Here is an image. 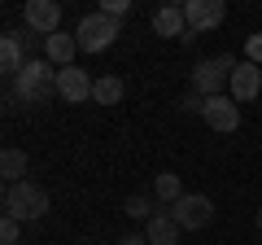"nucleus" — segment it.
Here are the masks:
<instances>
[{
	"label": "nucleus",
	"instance_id": "nucleus-13",
	"mask_svg": "<svg viewBox=\"0 0 262 245\" xmlns=\"http://www.w3.org/2000/svg\"><path fill=\"white\" fill-rule=\"evenodd\" d=\"M153 35H162V39H184V35H188L184 5H162V9L153 13Z\"/></svg>",
	"mask_w": 262,
	"mask_h": 245
},
{
	"label": "nucleus",
	"instance_id": "nucleus-17",
	"mask_svg": "<svg viewBox=\"0 0 262 245\" xmlns=\"http://www.w3.org/2000/svg\"><path fill=\"white\" fill-rule=\"evenodd\" d=\"M0 175H5V184H22L27 179V153L9 145V149L0 153Z\"/></svg>",
	"mask_w": 262,
	"mask_h": 245
},
{
	"label": "nucleus",
	"instance_id": "nucleus-21",
	"mask_svg": "<svg viewBox=\"0 0 262 245\" xmlns=\"http://www.w3.org/2000/svg\"><path fill=\"white\" fill-rule=\"evenodd\" d=\"M179 110H184V114H201V110H206V96H201V92L179 96Z\"/></svg>",
	"mask_w": 262,
	"mask_h": 245
},
{
	"label": "nucleus",
	"instance_id": "nucleus-14",
	"mask_svg": "<svg viewBox=\"0 0 262 245\" xmlns=\"http://www.w3.org/2000/svg\"><path fill=\"white\" fill-rule=\"evenodd\" d=\"M179 232H184V228L175 223V215H170V210H158V215L144 223V236H149V245H179Z\"/></svg>",
	"mask_w": 262,
	"mask_h": 245
},
{
	"label": "nucleus",
	"instance_id": "nucleus-20",
	"mask_svg": "<svg viewBox=\"0 0 262 245\" xmlns=\"http://www.w3.org/2000/svg\"><path fill=\"white\" fill-rule=\"evenodd\" d=\"M245 62H253V66H262V31H253V35L245 39Z\"/></svg>",
	"mask_w": 262,
	"mask_h": 245
},
{
	"label": "nucleus",
	"instance_id": "nucleus-23",
	"mask_svg": "<svg viewBox=\"0 0 262 245\" xmlns=\"http://www.w3.org/2000/svg\"><path fill=\"white\" fill-rule=\"evenodd\" d=\"M118 245H149V236H144V232H127Z\"/></svg>",
	"mask_w": 262,
	"mask_h": 245
},
{
	"label": "nucleus",
	"instance_id": "nucleus-25",
	"mask_svg": "<svg viewBox=\"0 0 262 245\" xmlns=\"http://www.w3.org/2000/svg\"><path fill=\"white\" fill-rule=\"evenodd\" d=\"M88 245H101V241H88Z\"/></svg>",
	"mask_w": 262,
	"mask_h": 245
},
{
	"label": "nucleus",
	"instance_id": "nucleus-18",
	"mask_svg": "<svg viewBox=\"0 0 262 245\" xmlns=\"http://www.w3.org/2000/svg\"><path fill=\"white\" fill-rule=\"evenodd\" d=\"M122 210H127V219H136V223H149L162 206H158V197H153V193H131Z\"/></svg>",
	"mask_w": 262,
	"mask_h": 245
},
{
	"label": "nucleus",
	"instance_id": "nucleus-16",
	"mask_svg": "<svg viewBox=\"0 0 262 245\" xmlns=\"http://www.w3.org/2000/svg\"><path fill=\"white\" fill-rule=\"evenodd\" d=\"M122 92H127V84L118 75H101L96 88H92V101L96 105H122Z\"/></svg>",
	"mask_w": 262,
	"mask_h": 245
},
{
	"label": "nucleus",
	"instance_id": "nucleus-24",
	"mask_svg": "<svg viewBox=\"0 0 262 245\" xmlns=\"http://www.w3.org/2000/svg\"><path fill=\"white\" fill-rule=\"evenodd\" d=\"M253 223H258V232H262V206H258V215H253Z\"/></svg>",
	"mask_w": 262,
	"mask_h": 245
},
{
	"label": "nucleus",
	"instance_id": "nucleus-1",
	"mask_svg": "<svg viewBox=\"0 0 262 245\" xmlns=\"http://www.w3.org/2000/svg\"><path fill=\"white\" fill-rule=\"evenodd\" d=\"M9 92L18 96V105H27V110H35V105H48V101L57 96V66L48 62V57H31L27 70L13 79Z\"/></svg>",
	"mask_w": 262,
	"mask_h": 245
},
{
	"label": "nucleus",
	"instance_id": "nucleus-10",
	"mask_svg": "<svg viewBox=\"0 0 262 245\" xmlns=\"http://www.w3.org/2000/svg\"><path fill=\"white\" fill-rule=\"evenodd\" d=\"M201 118H206V127H214V132H236V127H241V105H236L232 96H206Z\"/></svg>",
	"mask_w": 262,
	"mask_h": 245
},
{
	"label": "nucleus",
	"instance_id": "nucleus-7",
	"mask_svg": "<svg viewBox=\"0 0 262 245\" xmlns=\"http://www.w3.org/2000/svg\"><path fill=\"white\" fill-rule=\"evenodd\" d=\"M92 88H96V79L88 75L83 66H66V70H57V96H61L66 105H83V101H92Z\"/></svg>",
	"mask_w": 262,
	"mask_h": 245
},
{
	"label": "nucleus",
	"instance_id": "nucleus-9",
	"mask_svg": "<svg viewBox=\"0 0 262 245\" xmlns=\"http://www.w3.org/2000/svg\"><path fill=\"white\" fill-rule=\"evenodd\" d=\"M262 92V66H253V62H236V70H232V88H227V96H232L236 105H245V101H253V96Z\"/></svg>",
	"mask_w": 262,
	"mask_h": 245
},
{
	"label": "nucleus",
	"instance_id": "nucleus-2",
	"mask_svg": "<svg viewBox=\"0 0 262 245\" xmlns=\"http://www.w3.org/2000/svg\"><path fill=\"white\" fill-rule=\"evenodd\" d=\"M5 215L18 219V223H35V219L48 215V193L31 179L22 184H5Z\"/></svg>",
	"mask_w": 262,
	"mask_h": 245
},
{
	"label": "nucleus",
	"instance_id": "nucleus-5",
	"mask_svg": "<svg viewBox=\"0 0 262 245\" xmlns=\"http://www.w3.org/2000/svg\"><path fill=\"white\" fill-rule=\"evenodd\" d=\"M170 215H175V223L184 228V232H201L206 223H214V201H210L206 193H184V197L170 206Z\"/></svg>",
	"mask_w": 262,
	"mask_h": 245
},
{
	"label": "nucleus",
	"instance_id": "nucleus-11",
	"mask_svg": "<svg viewBox=\"0 0 262 245\" xmlns=\"http://www.w3.org/2000/svg\"><path fill=\"white\" fill-rule=\"evenodd\" d=\"M44 57L53 62L57 70L75 66V57H79V39H75V31H53V35L44 39Z\"/></svg>",
	"mask_w": 262,
	"mask_h": 245
},
{
	"label": "nucleus",
	"instance_id": "nucleus-3",
	"mask_svg": "<svg viewBox=\"0 0 262 245\" xmlns=\"http://www.w3.org/2000/svg\"><path fill=\"white\" fill-rule=\"evenodd\" d=\"M232 70H236V57L232 53H219V57H206L192 66V92L201 96H227L232 88Z\"/></svg>",
	"mask_w": 262,
	"mask_h": 245
},
{
	"label": "nucleus",
	"instance_id": "nucleus-4",
	"mask_svg": "<svg viewBox=\"0 0 262 245\" xmlns=\"http://www.w3.org/2000/svg\"><path fill=\"white\" fill-rule=\"evenodd\" d=\"M122 35V22L110 18V13H88V18H79L75 27V39H79V53H105V48L114 44V39Z\"/></svg>",
	"mask_w": 262,
	"mask_h": 245
},
{
	"label": "nucleus",
	"instance_id": "nucleus-6",
	"mask_svg": "<svg viewBox=\"0 0 262 245\" xmlns=\"http://www.w3.org/2000/svg\"><path fill=\"white\" fill-rule=\"evenodd\" d=\"M22 22H27V31L48 39L53 31H61V5L57 0H27L22 5Z\"/></svg>",
	"mask_w": 262,
	"mask_h": 245
},
{
	"label": "nucleus",
	"instance_id": "nucleus-8",
	"mask_svg": "<svg viewBox=\"0 0 262 245\" xmlns=\"http://www.w3.org/2000/svg\"><path fill=\"white\" fill-rule=\"evenodd\" d=\"M184 18H188V31H192V35H201V31L223 27L227 5H223V0H188V5H184Z\"/></svg>",
	"mask_w": 262,
	"mask_h": 245
},
{
	"label": "nucleus",
	"instance_id": "nucleus-12",
	"mask_svg": "<svg viewBox=\"0 0 262 245\" xmlns=\"http://www.w3.org/2000/svg\"><path fill=\"white\" fill-rule=\"evenodd\" d=\"M27 44H22V35L18 31H5V35H0V66H5V75L9 79H18L22 70H27Z\"/></svg>",
	"mask_w": 262,
	"mask_h": 245
},
{
	"label": "nucleus",
	"instance_id": "nucleus-22",
	"mask_svg": "<svg viewBox=\"0 0 262 245\" xmlns=\"http://www.w3.org/2000/svg\"><path fill=\"white\" fill-rule=\"evenodd\" d=\"M131 9V0H101V13H110V18L122 22V13Z\"/></svg>",
	"mask_w": 262,
	"mask_h": 245
},
{
	"label": "nucleus",
	"instance_id": "nucleus-19",
	"mask_svg": "<svg viewBox=\"0 0 262 245\" xmlns=\"http://www.w3.org/2000/svg\"><path fill=\"white\" fill-rule=\"evenodd\" d=\"M18 236H22V223L5 215V219H0V245H18Z\"/></svg>",
	"mask_w": 262,
	"mask_h": 245
},
{
	"label": "nucleus",
	"instance_id": "nucleus-15",
	"mask_svg": "<svg viewBox=\"0 0 262 245\" xmlns=\"http://www.w3.org/2000/svg\"><path fill=\"white\" fill-rule=\"evenodd\" d=\"M153 197H158V206H162V210L175 206V201L184 197V179H179L175 171H162V175L153 179Z\"/></svg>",
	"mask_w": 262,
	"mask_h": 245
}]
</instances>
